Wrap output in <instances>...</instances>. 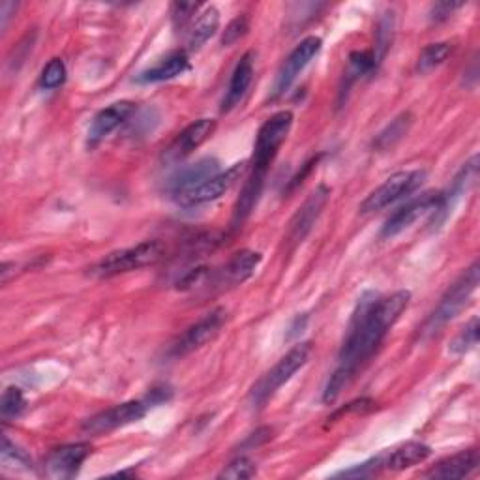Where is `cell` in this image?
Listing matches in <instances>:
<instances>
[{"mask_svg": "<svg viewBox=\"0 0 480 480\" xmlns=\"http://www.w3.org/2000/svg\"><path fill=\"white\" fill-rule=\"evenodd\" d=\"M311 355V343H297L290 353L283 355L258 383H255L251 393H250V402L253 407L265 405L287 381H290L301 368L306 366Z\"/></svg>", "mask_w": 480, "mask_h": 480, "instance_id": "3957f363", "label": "cell"}, {"mask_svg": "<svg viewBox=\"0 0 480 480\" xmlns=\"http://www.w3.org/2000/svg\"><path fill=\"white\" fill-rule=\"evenodd\" d=\"M64 79H66V66H64V62L60 58H53L47 62V66L42 72V79L40 85L46 90H53L58 88Z\"/></svg>", "mask_w": 480, "mask_h": 480, "instance_id": "f546056e", "label": "cell"}, {"mask_svg": "<svg viewBox=\"0 0 480 480\" xmlns=\"http://www.w3.org/2000/svg\"><path fill=\"white\" fill-rule=\"evenodd\" d=\"M255 473H258V467H255V464L250 458H246V456H239L226 469H223L218 476L220 478L240 480V478H251V476H255Z\"/></svg>", "mask_w": 480, "mask_h": 480, "instance_id": "4dcf8cb0", "label": "cell"}, {"mask_svg": "<svg viewBox=\"0 0 480 480\" xmlns=\"http://www.w3.org/2000/svg\"><path fill=\"white\" fill-rule=\"evenodd\" d=\"M164 253H166V246L162 242L145 240L132 248L111 251L100 263H96L92 267L90 274L98 276V278H111V276H118L124 272H132V271L158 263L164 258Z\"/></svg>", "mask_w": 480, "mask_h": 480, "instance_id": "277c9868", "label": "cell"}, {"mask_svg": "<svg viewBox=\"0 0 480 480\" xmlns=\"http://www.w3.org/2000/svg\"><path fill=\"white\" fill-rule=\"evenodd\" d=\"M478 278H480V271H478V263L475 261L465 272H462V276L441 297L435 310L430 313L424 325L419 329L421 340H428L435 336L446 323L453 322V319L464 310L471 295L475 293L476 285H478Z\"/></svg>", "mask_w": 480, "mask_h": 480, "instance_id": "7a4b0ae2", "label": "cell"}, {"mask_svg": "<svg viewBox=\"0 0 480 480\" xmlns=\"http://www.w3.org/2000/svg\"><path fill=\"white\" fill-rule=\"evenodd\" d=\"M147 402H124L118 403L111 409H106L98 414H94L88 421H85L83 424V432L92 434V435H98V434H106L128 424H134L138 421H141L145 414H147Z\"/></svg>", "mask_w": 480, "mask_h": 480, "instance_id": "30bf717a", "label": "cell"}, {"mask_svg": "<svg viewBox=\"0 0 480 480\" xmlns=\"http://www.w3.org/2000/svg\"><path fill=\"white\" fill-rule=\"evenodd\" d=\"M253 64H255V56L251 51L242 55V58L239 60V64L235 66V72L231 76L230 87L226 90V96H223V100H221V111L223 113H230L231 109H235L242 102V98L246 96V92L253 81Z\"/></svg>", "mask_w": 480, "mask_h": 480, "instance_id": "e0dca14e", "label": "cell"}, {"mask_svg": "<svg viewBox=\"0 0 480 480\" xmlns=\"http://www.w3.org/2000/svg\"><path fill=\"white\" fill-rule=\"evenodd\" d=\"M15 10H17V5L15 3H8V0H6V3L0 5V26L6 28L10 17L15 15Z\"/></svg>", "mask_w": 480, "mask_h": 480, "instance_id": "8d00e7d4", "label": "cell"}, {"mask_svg": "<svg viewBox=\"0 0 480 480\" xmlns=\"http://www.w3.org/2000/svg\"><path fill=\"white\" fill-rule=\"evenodd\" d=\"M451 55V44L439 42V44H430L421 51L419 56V72L421 74H430L435 68H439L441 64L446 60V56Z\"/></svg>", "mask_w": 480, "mask_h": 480, "instance_id": "4316f807", "label": "cell"}, {"mask_svg": "<svg viewBox=\"0 0 480 480\" xmlns=\"http://www.w3.org/2000/svg\"><path fill=\"white\" fill-rule=\"evenodd\" d=\"M265 179H267V171L253 169L251 175L248 177V180L244 182V188H242L240 196L235 203L233 218H231V226L235 230L242 226V223L248 220V216L251 214V210L255 209V205H258L263 186H265Z\"/></svg>", "mask_w": 480, "mask_h": 480, "instance_id": "ac0fdd59", "label": "cell"}, {"mask_svg": "<svg viewBox=\"0 0 480 480\" xmlns=\"http://www.w3.org/2000/svg\"><path fill=\"white\" fill-rule=\"evenodd\" d=\"M25 407H26V402H25L21 389L8 387L3 393V400H0V417H3V421L6 423L15 421L21 417Z\"/></svg>", "mask_w": 480, "mask_h": 480, "instance_id": "83f0119b", "label": "cell"}, {"mask_svg": "<svg viewBox=\"0 0 480 480\" xmlns=\"http://www.w3.org/2000/svg\"><path fill=\"white\" fill-rule=\"evenodd\" d=\"M3 462L5 464H15V465H25V467H30L32 462L30 458L26 456L25 451H21L17 444H14L8 437L3 439Z\"/></svg>", "mask_w": 480, "mask_h": 480, "instance_id": "836d02e7", "label": "cell"}, {"mask_svg": "<svg viewBox=\"0 0 480 480\" xmlns=\"http://www.w3.org/2000/svg\"><path fill=\"white\" fill-rule=\"evenodd\" d=\"M426 173L413 169V171H400L391 175L379 188H375L372 194L363 201L361 212L370 214L391 207L393 203L400 201L402 198L411 196L424 182Z\"/></svg>", "mask_w": 480, "mask_h": 480, "instance_id": "8992f818", "label": "cell"}, {"mask_svg": "<svg viewBox=\"0 0 480 480\" xmlns=\"http://www.w3.org/2000/svg\"><path fill=\"white\" fill-rule=\"evenodd\" d=\"M428 214H446L444 210V198L443 194H434V191H428V194H423L419 198L411 199L409 203H405L403 207H400L387 221L385 226L381 230V237L383 239H393L400 233H403L405 230H409L414 221L421 220L423 216Z\"/></svg>", "mask_w": 480, "mask_h": 480, "instance_id": "52a82bcc", "label": "cell"}, {"mask_svg": "<svg viewBox=\"0 0 480 480\" xmlns=\"http://www.w3.org/2000/svg\"><path fill=\"white\" fill-rule=\"evenodd\" d=\"M216 130V120L212 118H199L191 122L188 128L171 141V145L164 150V162L177 164L186 156H189L196 148H199Z\"/></svg>", "mask_w": 480, "mask_h": 480, "instance_id": "7c38bea8", "label": "cell"}, {"mask_svg": "<svg viewBox=\"0 0 480 480\" xmlns=\"http://www.w3.org/2000/svg\"><path fill=\"white\" fill-rule=\"evenodd\" d=\"M411 124H413V115L411 113L398 115L394 120H391V124L385 128V130H383L377 136V139L373 141V147L377 150L393 148L396 143H400L407 136Z\"/></svg>", "mask_w": 480, "mask_h": 480, "instance_id": "cb8c5ba5", "label": "cell"}, {"mask_svg": "<svg viewBox=\"0 0 480 480\" xmlns=\"http://www.w3.org/2000/svg\"><path fill=\"white\" fill-rule=\"evenodd\" d=\"M134 111H136V104L128 102V100L111 104L109 107L102 109L98 115L92 118L90 130H88V141L92 145L100 143L109 134H113L120 124H124L128 118H130Z\"/></svg>", "mask_w": 480, "mask_h": 480, "instance_id": "2e32d148", "label": "cell"}, {"mask_svg": "<svg viewBox=\"0 0 480 480\" xmlns=\"http://www.w3.org/2000/svg\"><path fill=\"white\" fill-rule=\"evenodd\" d=\"M218 175V162L212 158H203L196 164H189L184 168H179L166 182L168 191L175 196L184 194V191L199 186L201 182L209 180L210 177Z\"/></svg>", "mask_w": 480, "mask_h": 480, "instance_id": "9a60e30c", "label": "cell"}, {"mask_svg": "<svg viewBox=\"0 0 480 480\" xmlns=\"http://www.w3.org/2000/svg\"><path fill=\"white\" fill-rule=\"evenodd\" d=\"M293 126V113L291 111H280L272 115L265 124L260 128L258 139L253 147V169L269 171V166L274 159L276 152L283 145L291 132Z\"/></svg>", "mask_w": 480, "mask_h": 480, "instance_id": "5b68a950", "label": "cell"}, {"mask_svg": "<svg viewBox=\"0 0 480 480\" xmlns=\"http://www.w3.org/2000/svg\"><path fill=\"white\" fill-rule=\"evenodd\" d=\"M246 32H248V19H246L244 15L233 19V21L228 25L226 32H223V36H221V46H223V47H230V46L237 44V42L246 35Z\"/></svg>", "mask_w": 480, "mask_h": 480, "instance_id": "d6a6232c", "label": "cell"}, {"mask_svg": "<svg viewBox=\"0 0 480 480\" xmlns=\"http://www.w3.org/2000/svg\"><path fill=\"white\" fill-rule=\"evenodd\" d=\"M409 291H396L383 299L373 293L363 297L353 319H351L347 338L340 349V364L323 391L325 403L336 402L342 391H345L349 383L353 381L359 368L372 359L381 342L385 340L393 325L409 306Z\"/></svg>", "mask_w": 480, "mask_h": 480, "instance_id": "6da1fadb", "label": "cell"}, {"mask_svg": "<svg viewBox=\"0 0 480 480\" xmlns=\"http://www.w3.org/2000/svg\"><path fill=\"white\" fill-rule=\"evenodd\" d=\"M393 35H394V15L385 14L377 23V30H375V49L372 51L375 64H379L383 58H385L393 44Z\"/></svg>", "mask_w": 480, "mask_h": 480, "instance_id": "484cf974", "label": "cell"}, {"mask_svg": "<svg viewBox=\"0 0 480 480\" xmlns=\"http://www.w3.org/2000/svg\"><path fill=\"white\" fill-rule=\"evenodd\" d=\"M464 5L462 3H437L432 6V12H430V19L439 23V21H444L449 19L458 8H462Z\"/></svg>", "mask_w": 480, "mask_h": 480, "instance_id": "e575fe53", "label": "cell"}, {"mask_svg": "<svg viewBox=\"0 0 480 480\" xmlns=\"http://www.w3.org/2000/svg\"><path fill=\"white\" fill-rule=\"evenodd\" d=\"M199 5H184V3H175L171 6V19L177 30H182L188 23H191L194 15L198 14Z\"/></svg>", "mask_w": 480, "mask_h": 480, "instance_id": "1f68e13d", "label": "cell"}, {"mask_svg": "<svg viewBox=\"0 0 480 480\" xmlns=\"http://www.w3.org/2000/svg\"><path fill=\"white\" fill-rule=\"evenodd\" d=\"M244 171H246V162L235 164L228 171L218 173V175L210 177L209 180L201 182L199 186L191 188V189L184 191V194L177 196V201L182 207H199V205L216 201L223 194H228V191L240 180V177L244 175Z\"/></svg>", "mask_w": 480, "mask_h": 480, "instance_id": "9c48e42d", "label": "cell"}, {"mask_svg": "<svg viewBox=\"0 0 480 480\" xmlns=\"http://www.w3.org/2000/svg\"><path fill=\"white\" fill-rule=\"evenodd\" d=\"M478 462H480L478 451L469 449V451H464V453H458L454 456L441 460L437 465H434L426 473V476L430 478H465L473 471H476Z\"/></svg>", "mask_w": 480, "mask_h": 480, "instance_id": "ffe728a7", "label": "cell"}, {"mask_svg": "<svg viewBox=\"0 0 480 480\" xmlns=\"http://www.w3.org/2000/svg\"><path fill=\"white\" fill-rule=\"evenodd\" d=\"M322 46H323L322 38L308 36L291 51V55L285 58V62L281 64V68L276 76L274 98H278V96H281L290 90V87L295 83V79L301 76V72L317 56V53L322 51Z\"/></svg>", "mask_w": 480, "mask_h": 480, "instance_id": "8fae6325", "label": "cell"}, {"mask_svg": "<svg viewBox=\"0 0 480 480\" xmlns=\"http://www.w3.org/2000/svg\"><path fill=\"white\" fill-rule=\"evenodd\" d=\"M430 454H432V449L428 444L419 443V441H411V443L398 446V449H394L389 454H381V464H383V469L402 471V469L413 467L417 464H423L424 460H428Z\"/></svg>", "mask_w": 480, "mask_h": 480, "instance_id": "44dd1931", "label": "cell"}, {"mask_svg": "<svg viewBox=\"0 0 480 480\" xmlns=\"http://www.w3.org/2000/svg\"><path fill=\"white\" fill-rule=\"evenodd\" d=\"M377 68L375 58L372 51H357L349 56V64H347V70H345V88H349L353 85L357 79L368 76L370 72H373Z\"/></svg>", "mask_w": 480, "mask_h": 480, "instance_id": "d4e9b609", "label": "cell"}, {"mask_svg": "<svg viewBox=\"0 0 480 480\" xmlns=\"http://www.w3.org/2000/svg\"><path fill=\"white\" fill-rule=\"evenodd\" d=\"M92 453V446L88 443H72L56 446L46 458V473L51 478L64 480L72 478L79 473L83 462Z\"/></svg>", "mask_w": 480, "mask_h": 480, "instance_id": "5bb4252c", "label": "cell"}, {"mask_svg": "<svg viewBox=\"0 0 480 480\" xmlns=\"http://www.w3.org/2000/svg\"><path fill=\"white\" fill-rule=\"evenodd\" d=\"M260 263H261V253L260 251H251V250L237 251L233 258L220 271L218 281L221 285L242 283L255 272V269L260 267Z\"/></svg>", "mask_w": 480, "mask_h": 480, "instance_id": "d6986e66", "label": "cell"}, {"mask_svg": "<svg viewBox=\"0 0 480 480\" xmlns=\"http://www.w3.org/2000/svg\"><path fill=\"white\" fill-rule=\"evenodd\" d=\"M272 437V430L271 428H261L255 434H251L244 443H242V449H253V446H260L263 443H267Z\"/></svg>", "mask_w": 480, "mask_h": 480, "instance_id": "d590c367", "label": "cell"}, {"mask_svg": "<svg viewBox=\"0 0 480 480\" xmlns=\"http://www.w3.org/2000/svg\"><path fill=\"white\" fill-rule=\"evenodd\" d=\"M188 68H189V60H188L186 53H173L168 58H164L162 62H158L156 66H152L150 70L143 72L138 77V81L139 83L169 81V79H175V77L182 76Z\"/></svg>", "mask_w": 480, "mask_h": 480, "instance_id": "603a6c76", "label": "cell"}, {"mask_svg": "<svg viewBox=\"0 0 480 480\" xmlns=\"http://www.w3.org/2000/svg\"><path fill=\"white\" fill-rule=\"evenodd\" d=\"M220 26V12L210 6L207 8L203 14L198 15V19H194V23L189 25L188 30V38H186V46L189 51H198L201 49L203 44H207Z\"/></svg>", "mask_w": 480, "mask_h": 480, "instance_id": "7402d4cb", "label": "cell"}, {"mask_svg": "<svg viewBox=\"0 0 480 480\" xmlns=\"http://www.w3.org/2000/svg\"><path fill=\"white\" fill-rule=\"evenodd\" d=\"M223 323H226V310L216 308L209 313H205L199 322H196L194 325H189L171 345L169 349V355L179 359L184 357L191 351H196L199 347H203L207 342L214 340L218 336V332L221 331Z\"/></svg>", "mask_w": 480, "mask_h": 480, "instance_id": "ba28073f", "label": "cell"}, {"mask_svg": "<svg viewBox=\"0 0 480 480\" xmlns=\"http://www.w3.org/2000/svg\"><path fill=\"white\" fill-rule=\"evenodd\" d=\"M331 198V189L327 186H317L311 194L308 196V199L302 203V207L295 212L291 223H290V242L291 244H299L302 242L310 231L313 230L315 221L322 216L323 209L327 207Z\"/></svg>", "mask_w": 480, "mask_h": 480, "instance_id": "4fadbf2b", "label": "cell"}, {"mask_svg": "<svg viewBox=\"0 0 480 480\" xmlns=\"http://www.w3.org/2000/svg\"><path fill=\"white\" fill-rule=\"evenodd\" d=\"M476 345H478V319L475 317L454 338V342L451 343V351L454 355H464L467 353V351L475 349Z\"/></svg>", "mask_w": 480, "mask_h": 480, "instance_id": "f1b7e54d", "label": "cell"}]
</instances>
